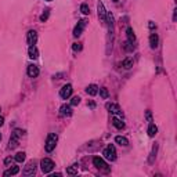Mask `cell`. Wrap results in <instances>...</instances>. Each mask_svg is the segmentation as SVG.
<instances>
[{
	"label": "cell",
	"instance_id": "obj_1",
	"mask_svg": "<svg viewBox=\"0 0 177 177\" xmlns=\"http://www.w3.org/2000/svg\"><path fill=\"white\" fill-rule=\"evenodd\" d=\"M24 130H21V129H15L14 130V133L11 134V138H10V141H8V148L10 149H14L17 145H18V143H19V138H21L22 136H24Z\"/></svg>",
	"mask_w": 177,
	"mask_h": 177
},
{
	"label": "cell",
	"instance_id": "obj_2",
	"mask_svg": "<svg viewBox=\"0 0 177 177\" xmlns=\"http://www.w3.org/2000/svg\"><path fill=\"white\" fill-rule=\"evenodd\" d=\"M57 141H58V136L55 133H50L47 136V140H46V144H44V148L47 152H53L55 149V145H57Z\"/></svg>",
	"mask_w": 177,
	"mask_h": 177
},
{
	"label": "cell",
	"instance_id": "obj_3",
	"mask_svg": "<svg viewBox=\"0 0 177 177\" xmlns=\"http://www.w3.org/2000/svg\"><path fill=\"white\" fill-rule=\"evenodd\" d=\"M102 155H104V158L107 161L109 162H113L116 159V149H115V145L112 144H108L104 148V151H102Z\"/></svg>",
	"mask_w": 177,
	"mask_h": 177
},
{
	"label": "cell",
	"instance_id": "obj_4",
	"mask_svg": "<svg viewBox=\"0 0 177 177\" xmlns=\"http://www.w3.org/2000/svg\"><path fill=\"white\" fill-rule=\"evenodd\" d=\"M93 165H94L98 170H102L104 173H109V172H111V168H109V166L105 163L104 159L100 158V156H94V158H93Z\"/></svg>",
	"mask_w": 177,
	"mask_h": 177
},
{
	"label": "cell",
	"instance_id": "obj_5",
	"mask_svg": "<svg viewBox=\"0 0 177 177\" xmlns=\"http://www.w3.org/2000/svg\"><path fill=\"white\" fill-rule=\"evenodd\" d=\"M40 168H42V172L43 173H50L53 169L55 168V163L53 162L51 159L44 158V159H42V162H40Z\"/></svg>",
	"mask_w": 177,
	"mask_h": 177
},
{
	"label": "cell",
	"instance_id": "obj_6",
	"mask_svg": "<svg viewBox=\"0 0 177 177\" xmlns=\"http://www.w3.org/2000/svg\"><path fill=\"white\" fill-rule=\"evenodd\" d=\"M97 11H98V18H100V21H101V24L105 25V21H107V11H105L104 3H102V2H98V3H97Z\"/></svg>",
	"mask_w": 177,
	"mask_h": 177
},
{
	"label": "cell",
	"instance_id": "obj_7",
	"mask_svg": "<svg viewBox=\"0 0 177 177\" xmlns=\"http://www.w3.org/2000/svg\"><path fill=\"white\" fill-rule=\"evenodd\" d=\"M86 24H87L86 19H81V21L76 24L75 29H73V36H75V38H79L83 33V31H85V28H86Z\"/></svg>",
	"mask_w": 177,
	"mask_h": 177
},
{
	"label": "cell",
	"instance_id": "obj_8",
	"mask_svg": "<svg viewBox=\"0 0 177 177\" xmlns=\"http://www.w3.org/2000/svg\"><path fill=\"white\" fill-rule=\"evenodd\" d=\"M107 109H108L111 113H113V115H119V116H123V112L121 109V107H119L118 104H113V102H107Z\"/></svg>",
	"mask_w": 177,
	"mask_h": 177
},
{
	"label": "cell",
	"instance_id": "obj_9",
	"mask_svg": "<svg viewBox=\"0 0 177 177\" xmlns=\"http://www.w3.org/2000/svg\"><path fill=\"white\" fill-rule=\"evenodd\" d=\"M72 91H73V89H72V85H65L64 87H62L61 90H60V97L61 98H69V97L72 96Z\"/></svg>",
	"mask_w": 177,
	"mask_h": 177
},
{
	"label": "cell",
	"instance_id": "obj_10",
	"mask_svg": "<svg viewBox=\"0 0 177 177\" xmlns=\"http://www.w3.org/2000/svg\"><path fill=\"white\" fill-rule=\"evenodd\" d=\"M35 172H36V162L35 161H31L28 163V165L25 166V169H24V176H33L35 174Z\"/></svg>",
	"mask_w": 177,
	"mask_h": 177
},
{
	"label": "cell",
	"instance_id": "obj_11",
	"mask_svg": "<svg viewBox=\"0 0 177 177\" xmlns=\"http://www.w3.org/2000/svg\"><path fill=\"white\" fill-rule=\"evenodd\" d=\"M26 42H28L29 46H35L36 42H38V33H36V31H29L28 33H26Z\"/></svg>",
	"mask_w": 177,
	"mask_h": 177
},
{
	"label": "cell",
	"instance_id": "obj_12",
	"mask_svg": "<svg viewBox=\"0 0 177 177\" xmlns=\"http://www.w3.org/2000/svg\"><path fill=\"white\" fill-rule=\"evenodd\" d=\"M26 72H28V76L29 78H38L39 76V68L36 65H28V69H26Z\"/></svg>",
	"mask_w": 177,
	"mask_h": 177
},
{
	"label": "cell",
	"instance_id": "obj_13",
	"mask_svg": "<svg viewBox=\"0 0 177 177\" xmlns=\"http://www.w3.org/2000/svg\"><path fill=\"white\" fill-rule=\"evenodd\" d=\"M60 115L61 116H71L72 115V107L64 104L60 108Z\"/></svg>",
	"mask_w": 177,
	"mask_h": 177
},
{
	"label": "cell",
	"instance_id": "obj_14",
	"mask_svg": "<svg viewBox=\"0 0 177 177\" xmlns=\"http://www.w3.org/2000/svg\"><path fill=\"white\" fill-rule=\"evenodd\" d=\"M28 55H29V58H32V60H36L39 57V50L36 46H29V50H28Z\"/></svg>",
	"mask_w": 177,
	"mask_h": 177
},
{
	"label": "cell",
	"instance_id": "obj_15",
	"mask_svg": "<svg viewBox=\"0 0 177 177\" xmlns=\"http://www.w3.org/2000/svg\"><path fill=\"white\" fill-rule=\"evenodd\" d=\"M158 43H159L158 35H156V33H151V36H149V46H151V49L158 47Z\"/></svg>",
	"mask_w": 177,
	"mask_h": 177
},
{
	"label": "cell",
	"instance_id": "obj_16",
	"mask_svg": "<svg viewBox=\"0 0 177 177\" xmlns=\"http://www.w3.org/2000/svg\"><path fill=\"white\" fill-rule=\"evenodd\" d=\"M78 170H79V165L78 163H73V165H71L68 169H66V174L75 176V174H78Z\"/></svg>",
	"mask_w": 177,
	"mask_h": 177
},
{
	"label": "cell",
	"instance_id": "obj_17",
	"mask_svg": "<svg viewBox=\"0 0 177 177\" xmlns=\"http://www.w3.org/2000/svg\"><path fill=\"white\" fill-rule=\"evenodd\" d=\"M147 133H148V136H149V137H155V136H156V133H158V128H156L155 123H149Z\"/></svg>",
	"mask_w": 177,
	"mask_h": 177
},
{
	"label": "cell",
	"instance_id": "obj_18",
	"mask_svg": "<svg viewBox=\"0 0 177 177\" xmlns=\"http://www.w3.org/2000/svg\"><path fill=\"white\" fill-rule=\"evenodd\" d=\"M86 93H87L89 96H96L97 93H98V86H97V85H90V86H87Z\"/></svg>",
	"mask_w": 177,
	"mask_h": 177
},
{
	"label": "cell",
	"instance_id": "obj_19",
	"mask_svg": "<svg viewBox=\"0 0 177 177\" xmlns=\"http://www.w3.org/2000/svg\"><path fill=\"white\" fill-rule=\"evenodd\" d=\"M115 141H116V144H119L122 147H126L129 144V140L126 138V137H122V136H116L115 137Z\"/></svg>",
	"mask_w": 177,
	"mask_h": 177
},
{
	"label": "cell",
	"instance_id": "obj_20",
	"mask_svg": "<svg viewBox=\"0 0 177 177\" xmlns=\"http://www.w3.org/2000/svg\"><path fill=\"white\" fill-rule=\"evenodd\" d=\"M18 172H19L18 166H13V168H10V169L6 170V172L3 173V176H15Z\"/></svg>",
	"mask_w": 177,
	"mask_h": 177
},
{
	"label": "cell",
	"instance_id": "obj_21",
	"mask_svg": "<svg viewBox=\"0 0 177 177\" xmlns=\"http://www.w3.org/2000/svg\"><path fill=\"white\" fill-rule=\"evenodd\" d=\"M126 35H128V40L129 42H132V43H134L136 42V35H134V31H133L132 28H129L126 29Z\"/></svg>",
	"mask_w": 177,
	"mask_h": 177
},
{
	"label": "cell",
	"instance_id": "obj_22",
	"mask_svg": "<svg viewBox=\"0 0 177 177\" xmlns=\"http://www.w3.org/2000/svg\"><path fill=\"white\" fill-rule=\"evenodd\" d=\"M112 125L115 126L116 129H119V130L125 128V123H123L122 119H119V118H112Z\"/></svg>",
	"mask_w": 177,
	"mask_h": 177
},
{
	"label": "cell",
	"instance_id": "obj_23",
	"mask_svg": "<svg viewBox=\"0 0 177 177\" xmlns=\"http://www.w3.org/2000/svg\"><path fill=\"white\" fill-rule=\"evenodd\" d=\"M25 158H26V154H25V152H17L15 156H14V161L22 163V162L25 161Z\"/></svg>",
	"mask_w": 177,
	"mask_h": 177
},
{
	"label": "cell",
	"instance_id": "obj_24",
	"mask_svg": "<svg viewBox=\"0 0 177 177\" xmlns=\"http://www.w3.org/2000/svg\"><path fill=\"white\" fill-rule=\"evenodd\" d=\"M122 66L125 69H130L133 66V58H126L122 61Z\"/></svg>",
	"mask_w": 177,
	"mask_h": 177
},
{
	"label": "cell",
	"instance_id": "obj_25",
	"mask_svg": "<svg viewBox=\"0 0 177 177\" xmlns=\"http://www.w3.org/2000/svg\"><path fill=\"white\" fill-rule=\"evenodd\" d=\"M98 91H100V96H101V98L107 100V98L109 97V91H108V89H107V87H100Z\"/></svg>",
	"mask_w": 177,
	"mask_h": 177
},
{
	"label": "cell",
	"instance_id": "obj_26",
	"mask_svg": "<svg viewBox=\"0 0 177 177\" xmlns=\"http://www.w3.org/2000/svg\"><path fill=\"white\" fill-rule=\"evenodd\" d=\"M81 11H82V14H85V15L90 14V8H89V6L86 4V3H83V4L81 6Z\"/></svg>",
	"mask_w": 177,
	"mask_h": 177
},
{
	"label": "cell",
	"instance_id": "obj_27",
	"mask_svg": "<svg viewBox=\"0 0 177 177\" xmlns=\"http://www.w3.org/2000/svg\"><path fill=\"white\" fill-rule=\"evenodd\" d=\"M81 104V97H78V96H75L71 100V105H79Z\"/></svg>",
	"mask_w": 177,
	"mask_h": 177
},
{
	"label": "cell",
	"instance_id": "obj_28",
	"mask_svg": "<svg viewBox=\"0 0 177 177\" xmlns=\"http://www.w3.org/2000/svg\"><path fill=\"white\" fill-rule=\"evenodd\" d=\"M49 14H50V11H49V10H46V11H44V13H43V14L40 15V21H42V22H46V21H47Z\"/></svg>",
	"mask_w": 177,
	"mask_h": 177
},
{
	"label": "cell",
	"instance_id": "obj_29",
	"mask_svg": "<svg viewBox=\"0 0 177 177\" xmlns=\"http://www.w3.org/2000/svg\"><path fill=\"white\" fill-rule=\"evenodd\" d=\"M72 49H73V51H81L82 50V43H73Z\"/></svg>",
	"mask_w": 177,
	"mask_h": 177
},
{
	"label": "cell",
	"instance_id": "obj_30",
	"mask_svg": "<svg viewBox=\"0 0 177 177\" xmlns=\"http://www.w3.org/2000/svg\"><path fill=\"white\" fill-rule=\"evenodd\" d=\"M132 44H133V43L128 40V42L125 43V50H128V51H132V50H133V47H134V46H132Z\"/></svg>",
	"mask_w": 177,
	"mask_h": 177
},
{
	"label": "cell",
	"instance_id": "obj_31",
	"mask_svg": "<svg viewBox=\"0 0 177 177\" xmlns=\"http://www.w3.org/2000/svg\"><path fill=\"white\" fill-rule=\"evenodd\" d=\"M156 148L158 147H154V149H152V154H151V158H149V163H154V158H155V154H156Z\"/></svg>",
	"mask_w": 177,
	"mask_h": 177
},
{
	"label": "cell",
	"instance_id": "obj_32",
	"mask_svg": "<svg viewBox=\"0 0 177 177\" xmlns=\"http://www.w3.org/2000/svg\"><path fill=\"white\" fill-rule=\"evenodd\" d=\"M13 161H14V159H13V158H6L4 159V165H10V163H13Z\"/></svg>",
	"mask_w": 177,
	"mask_h": 177
},
{
	"label": "cell",
	"instance_id": "obj_33",
	"mask_svg": "<svg viewBox=\"0 0 177 177\" xmlns=\"http://www.w3.org/2000/svg\"><path fill=\"white\" fill-rule=\"evenodd\" d=\"M147 118H148L149 122H152V119H151V111H147Z\"/></svg>",
	"mask_w": 177,
	"mask_h": 177
},
{
	"label": "cell",
	"instance_id": "obj_34",
	"mask_svg": "<svg viewBox=\"0 0 177 177\" xmlns=\"http://www.w3.org/2000/svg\"><path fill=\"white\" fill-rule=\"evenodd\" d=\"M148 25H149V28H151V29H154V28H155V24H154L152 21H149V24H148Z\"/></svg>",
	"mask_w": 177,
	"mask_h": 177
},
{
	"label": "cell",
	"instance_id": "obj_35",
	"mask_svg": "<svg viewBox=\"0 0 177 177\" xmlns=\"http://www.w3.org/2000/svg\"><path fill=\"white\" fill-rule=\"evenodd\" d=\"M176 17H177V10H174V13H173V21H176Z\"/></svg>",
	"mask_w": 177,
	"mask_h": 177
},
{
	"label": "cell",
	"instance_id": "obj_36",
	"mask_svg": "<svg viewBox=\"0 0 177 177\" xmlns=\"http://www.w3.org/2000/svg\"><path fill=\"white\" fill-rule=\"evenodd\" d=\"M3 123H4V118H3V116H0V126H3Z\"/></svg>",
	"mask_w": 177,
	"mask_h": 177
},
{
	"label": "cell",
	"instance_id": "obj_37",
	"mask_svg": "<svg viewBox=\"0 0 177 177\" xmlns=\"http://www.w3.org/2000/svg\"><path fill=\"white\" fill-rule=\"evenodd\" d=\"M94 107H96V104L91 101V102H90V108H94Z\"/></svg>",
	"mask_w": 177,
	"mask_h": 177
},
{
	"label": "cell",
	"instance_id": "obj_38",
	"mask_svg": "<svg viewBox=\"0 0 177 177\" xmlns=\"http://www.w3.org/2000/svg\"><path fill=\"white\" fill-rule=\"evenodd\" d=\"M0 141H2V133H0Z\"/></svg>",
	"mask_w": 177,
	"mask_h": 177
},
{
	"label": "cell",
	"instance_id": "obj_39",
	"mask_svg": "<svg viewBox=\"0 0 177 177\" xmlns=\"http://www.w3.org/2000/svg\"><path fill=\"white\" fill-rule=\"evenodd\" d=\"M112 2H118V0H112Z\"/></svg>",
	"mask_w": 177,
	"mask_h": 177
},
{
	"label": "cell",
	"instance_id": "obj_40",
	"mask_svg": "<svg viewBox=\"0 0 177 177\" xmlns=\"http://www.w3.org/2000/svg\"><path fill=\"white\" fill-rule=\"evenodd\" d=\"M46 2H51V0H46Z\"/></svg>",
	"mask_w": 177,
	"mask_h": 177
},
{
	"label": "cell",
	"instance_id": "obj_41",
	"mask_svg": "<svg viewBox=\"0 0 177 177\" xmlns=\"http://www.w3.org/2000/svg\"><path fill=\"white\" fill-rule=\"evenodd\" d=\"M0 111H2V109H0Z\"/></svg>",
	"mask_w": 177,
	"mask_h": 177
}]
</instances>
